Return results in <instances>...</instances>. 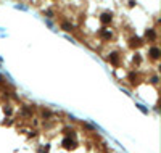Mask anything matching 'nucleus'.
<instances>
[{
  "label": "nucleus",
  "mask_w": 161,
  "mask_h": 153,
  "mask_svg": "<svg viewBox=\"0 0 161 153\" xmlns=\"http://www.w3.org/2000/svg\"><path fill=\"white\" fill-rule=\"evenodd\" d=\"M148 55H150V58L158 60L159 58V49H158V47H151V49L148 50Z\"/></svg>",
  "instance_id": "obj_1"
},
{
  "label": "nucleus",
  "mask_w": 161,
  "mask_h": 153,
  "mask_svg": "<svg viewBox=\"0 0 161 153\" xmlns=\"http://www.w3.org/2000/svg\"><path fill=\"white\" fill-rule=\"evenodd\" d=\"M74 145H76V142H74L71 137H66V139L63 140V147H64V148H68V150H69V148H73Z\"/></svg>",
  "instance_id": "obj_2"
},
{
  "label": "nucleus",
  "mask_w": 161,
  "mask_h": 153,
  "mask_svg": "<svg viewBox=\"0 0 161 153\" xmlns=\"http://www.w3.org/2000/svg\"><path fill=\"white\" fill-rule=\"evenodd\" d=\"M100 21L105 24V26L110 24V23H111V15H110V13H103V15L100 16Z\"/></svg>",
  "instance_id": "obj_3"
},
{
  "label": "nucleus",
  "mask_w": 161,
  "mask_h": 153,
  "mask_svg": "<svg viewBox=\"0 0 161 153\" xmlns=\"http://www.w3.org/2000/svg\"><path fill=\"white\" fill-rule=\"evenodd\" d=\"M108 60H110L113 64H118V63H119V55H118V53H111V55L108 56Z\"/></svg>",
  "instance_id": "obj_4"
},
{
  "label": "nucleus",
  "mask_w": 161,
  "mask_h": 153,
  "mask_svg": "<svg viewBox=\"0 0 161 153\" xmlns=\"http://www.w3.org/2000/svg\"><path fill=\"white\" fill-rule=\"evenodd\" d=\"M147 39H148V40H156V32H155L153 29L147 31Z\"/></svg>",
  "instance_id": "obj_5"
},
{
  "label": "nucleus",
  "mask_w": 161,
  "mask_h": 153,
  "mask_svg": "<svg viewBox=\"0 0 161 153\" xmlns=\"http://www.w3.org/2000/svg\"><path fill=\"white\" fill-rule=\"evenodd\" d=\"M102 34H103V39H111V36H113L111 31H103Z\"/></svg>",
  "instance_id": "obj_6"
},
{
  "label": "nucleus",
  "mask_w": 161,
  "mask_h": 153,
  "mask_svg": "<svg viewBox=\"0 0 161 153\" xmlns=\"http://www.w3.org/2000/svg\"><path fill=\"white\" fill-rule=\"evenodd\" d=\"M130 45L134 47V45H140V39H135V37H132L130 39Z\"/></svg>",
  "instance_id": "obj_7"
},
{
  "label": "nucleus",
  "mask_w": 161,
  "mask_h": 153,
  "mask_svg": "<svg viewBox=\"0 0 161 153\" xmlns=\"http://www.w3.org/2000/svg\"><path fill=\"white\" fill-rule=\"evenodd\" d=\"M50 114H52L50 110H42V116L44 118H50Z\"/></svg>",
  "instance_id": "obj_8"
}]
</instances>
